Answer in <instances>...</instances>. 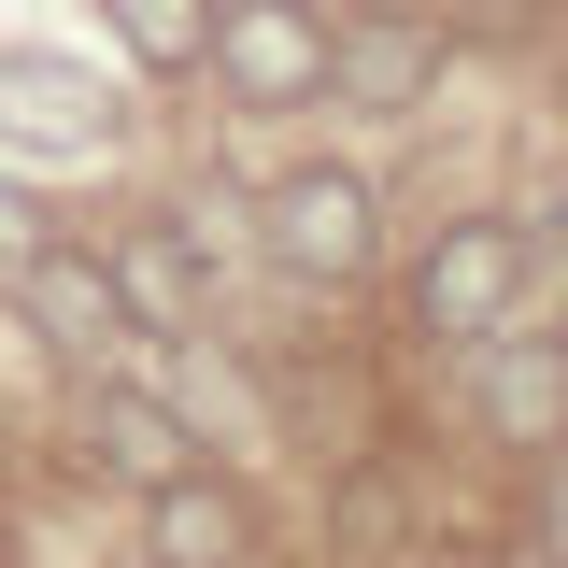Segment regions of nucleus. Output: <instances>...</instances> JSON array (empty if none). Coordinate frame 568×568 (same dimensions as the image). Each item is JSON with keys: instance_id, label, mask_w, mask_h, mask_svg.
I'll list each match as a JSON object with an SVG mask.
<instances>
[{"instance_id": "f257e3e1", "label": "nucleus", "mask_w": 568, "mask_h": 568, "mask_svg": "<svg viewBox=\"0 0 568 568\" xmlns=\"http://www.w3.org/2000/svg\"><path fill=\"white\" fill-rule=\"evenodd\" d=\"M511 313H526V227H511V213L426 227V256H413V342L469 355L484 327H511Z\"/></svg>"}, {"instance_id": "f03ea898", "label": "nucleus", "mask_w": 568, "mask_h": 568, "mask_svg": "<svg viewBox=\"0 0 568 568\" xmlns=\"http://www.w3.org/2000/svg\"><path fill=\"white\" fill-rule=\"evenodd\" d=\"M256 242H271L284 284H369L384 271V200H369V171L313 156V171H284L256 200Z\"/></svg>"}, {"instance_id": "7ed1b4c3", "label": "nucleus", "mask_w": 568, "mask_h": 568, "mask_svg": "<svg viewBox=\"0 0 568 568\" xmlns=\"http://www.w3.org/2000/svg\"><path fill=\"white\" fill-rule=\"evenodd\" d=\"M469 426H484L497 455H526V469L568 455V327H526V313L484 327L469 342Z\"/></svg>"}, {"instance_id": "20e7f679", "label": "nucleus", "mask_w": 568, "mask_h": 568, "mask_svg": "<svg viewBox=\"0 0 568 568\" xmlns=\"http://www.w3.org/2000/svg\"><path fill=\"white\" fill-rule=\"evenodd\" d=\"M200 71H227L242 114H298V100H327V14H298V0H213Z\"/></svg>"}, {"instance_id": "39448f33", "label": "nucleus", "mask_w": 568, "mask_h": 568, "mask_svg": "<svg viewBox=\"0 0 568 568\" xmlns=\"http://www.w3.org/2000/svg\"><path fill=\"white\" fill-rule=\"evenodd\" d=\"M142 568H271V511L227 469H185L142 497Z\"/></svg>"}, {"instance_id": "423d86ee", "label": "nucleus", "mask_w": 568, "mask_h": 568, "mask_svg": "<svg viewBox=\"0 0 568 568\" xmlns=\"http://www.w3.org/2000/svg\"><path fill=\"white\" fill-rule=\"evenodd\" d=\"M85 455H100L129 497H156V484H185V469H213L200 413H185V398H156V384H85Z\"/></svg>"}, {"instance_id": "0eeeda50", "label": "nucleus", "mask_w": 568, "mask_h": 568, "mask_svg": "<svg viewBox=\"0 0 568 568\" xmlns=\"http://www.w3.org/2000/svg\"><path fill=\"white\" fill-rule=\"evenodd\" d=\"M14 298H29V327H43L58 355H85V369L142 342V327H129V298H114V271H100L85 242H43V256L14 271Z\"/></svg>"}, {"instance_id": "6e6552de", "label": "nucleus", "mask_w": 568, "mask_h": 568, "mask_svg": "<svg viewBox=\"0 0 568 568\" xmlns=\"http://www.w3.org/2000/svg\"><path fill=\"white\" fill-rule=\"evenodd\" d=\"M426 85H440V29H426V14H355V29H327V100L413 114Z\"/></svg>"}, {"instance_id": "1a4fd4ad", "label": "nucleus", "mask_w": 568, "mask_h": 568, "mask_svg": "<svg viewBox=\"0 0 568 568\" xmlns=\"http://www.w3.org/2000/svg\"><path fill=\"white\" fill-rule=\"evenodd\" d=\"M100 271H114V298H129V327H142V342H171V327L200 313V242H185V227H129Z\"/></svg>"}, {"instance_id": "9d476101", "label": "nucleus", "mask_w": 568, "mask_h": 568, "mask_svg": "<svg viewBox=\"0 0 568 568\" xmlns=\"http://www.w3.org/2000/svg\"><path fill=\"white\" fill-rule=\"evenodd\" d=\"M0 129H43V142L85 156V142H114V100H100L71 58H0Z\"/></svg>"}, {"instance_id": "9b49d317", "label": "nucleus", "mask_w": 568, "mask_h": 568, "mask_svg": "<svg viewBox=\"0 0 568 568\" xmlns=\"http://www.w3.org/2000/svg\"><path fill=\"white\" fill-rule=\"evenodd\" d=\"M100 14H114V43L142 71H200L213 58V0H100Z\"/></svg>"}, {"instance_id": "f8f14e48", "label": "nucleus", "mask_w": 568, "mask_h": 568, "mask_svg": "<svg viewBox=\"0 0 568 568\" xmlns=\"http://www.w3.org/2000/svg\"><path fill=\"white\" fill-rule=\"evenodd\" d=\"M43 242H58V227H43V200H29V185H14V171H0V284L29 271V256H43Z\"/></svg>"}, {"instance_id": "ddd939ff", "label": "nucleus", "mask_w": 568, "mask_h": 568, "mask_svg": "<svg viewBox=\"0 0 568 568\" xmlns=\"http://www.w3.org/2000/svg\"><path fill=\"white\" fill-rule=\"evenodd\" d=\"M526 526H540V555L568 568V455H540V497H526Z\"/></svg>"}, {"instance_id": "4468645a", "label": "nucleus", "mask_w": 568, "mask_h": 568, "mask_svg": "<svg viewBox=\"0 0 568 568\" xmlns=\"http://www.w3.org/2000/svg\"><path fill=\"white\" fill-rule=\"evenodd\" d=\"M355 14H413V0H355Z\"/></svg>"}]
</instances>
